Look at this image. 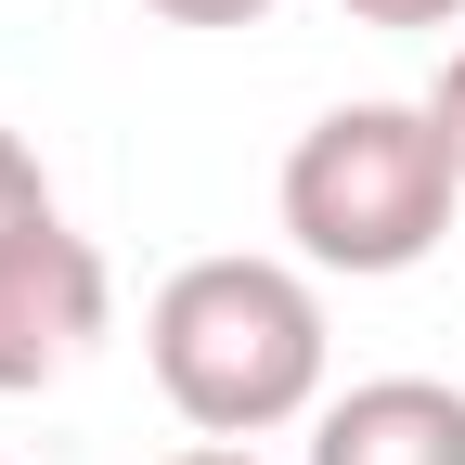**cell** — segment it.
Wrapping results in <instances>:
<instances>
[{
  "label": "cell",
  "mask_w": 465,
  "mask_h": 465,
  "mask_svg": "<svg viewBox=\"0 0 465 465\" xmlns=\"http://www.w3.org/2000/svg\"><path fill=\"white\" fill-rule=\"evenodd\" d=\"M452 194H465V155L427 104H336L284 143V246L311 272H349V284H388L414 272L440 232H452Z\"/></svg>",
  "instance_id": "obj_2"
},
{
  "label": "cell",
  "mask_w": 465,
  "mask_h": 465,
  "mask_svg": "<svg viewBox=\"0 0 465 465\" xmlns=\"http://www.w3.org/2000/svg\"><path fill=\"white\" fill-rule=\"evenodd\" d=\"M168 465H259V440H182Z\"/></svg>",
  "instance_id": "obj_9"
},
{
  "label": "cell",
  "mask_w": 465,
  "mask_h": 465,
  "mask_svg": "<svg viewBox=\"0 0 465 465\" xmlns=\"http://www.w3.org/2000/svg\"><path fill=\"white\" fill-rule=\"evenodd\" d=\"M336 14H362V26H465V0H336Z\"/></svg>",
  "instance_id": "obj_6"
},
{
  "label": "cell",
  "mask_w": 465,
  "mask_h": 465,
  "mask_svg": "<svg viewBox=\"0 0 465 465\" xmlns=\"http://www.w3.org/2000/svg\"><path fill=\"white\" fill-rule=\"evenodd\" d=\"M143 362L194 440H272L323 414V284L311 259H182L143 311Z\"/></svg>",
  "instance_id": "obj_1"
},
{
  "label": "cell",
  "mask_w": 465,
  "mask_h": 465,
  "mask_svg": "<svg viewBox=\"0 0 465 465\" xmlns=\"http://www.w3.org/2000/svg\"><path fill=\"white\" fill-rule=\"evenodd\" d=\"M26 220H52V168H39L26 130H0V246H14Z\"/></svg>",
  "instance_id": "obj_5"
},
{
  "label": "cell",
  "mask_w": 465,
  "mask_h": 465,
  "mask_svg": "<svg viewBox=\"0 0 465 465\" xmlns=\"http://www.w3.org/2000/svg\"><path fill=\"white\" fill-rule=\"evenodd\" d=\"M143 14H168V26H259L272 0H143Z\"/></svg>",
  "instance_id": "obj_7"
},
{
  "label": "cell",
  "mask_w": 465,
  "mask_h": 465,
  "mask_svg": "<svg viewBox=\"0 0 465 465\" xmlns=\"http://www.w3.org/2000/svg\"><path fill=\"white\" fill-rule=\"evenodd\" d=\"M427 116H440V130H452V155H465V39H452V65L427 78Z\"/></svg>",
  "instance_id": "obj_8"
},
{
  "label": "cell",
  "mask_w": 465,
  "mask_h": 465,
  "mask_svg": "<svg viewBox=\"0 0 465 465\" xmlns=\"http://www.w3.org/2000/svg\"><path fill=\"white\" fill-rule=\"evenodd\" d=\"M104 323H116V272H104V246H91L65 207L26 220L14 246H0V401L78 375L91 349H104Z\"/></svg>",
  "instance_id": "obj_3"
},
{
  "label": "cell",
  "mask_w": 465,
  "mask_h": 465,
  "mask_svg": "<svg viewBox=\"0 0 465 465\" xmlns=\"http://www.w3.org/2000/svg\"><path fill=\"white\" fill-rule=\"evenodd\" d=\"M311 465H465V388L440 375H362L311 414Z\"/></svg>",
  "instance_id": "obj_4"
}]
</instances>
